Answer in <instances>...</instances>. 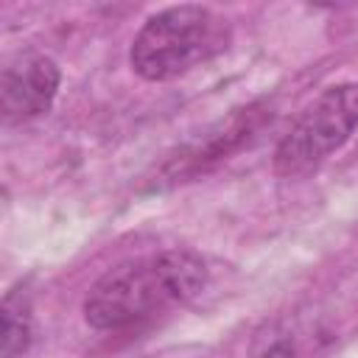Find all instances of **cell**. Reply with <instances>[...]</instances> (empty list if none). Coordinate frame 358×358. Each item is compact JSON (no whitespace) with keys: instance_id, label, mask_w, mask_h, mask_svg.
<instances>
[{"instance_id":"7","label":"cell","mask_w":358,"mask_h":358,"mask_svg":"<svg viewBox=\"0 0 358 358\" xmlns=\"http://www.w3.org/2000/svg\"><path fill=\"white\" fill-rule=\"evenodd\" d=\"M3 358H17L22 355L31 341H34V313H31V299L22 288H11L3 296Z\"/></svg>"},{"instance_id":"1","label":"cell","mask_w":358,"mask_h":358,"mask_svg":"<svg viewBox=\"0 0 358 358\" xmlns=\"http://www.w3.org/2000/svg\"><path fill=\"white\" fill-rule=\"evenodd\" d=\"M207 285V263L190 249H165L109 268L84 296V319L95 330L140 327L182 308Z\"/></svg>"},{"instance_id":"6","label":"cell","mask_w":358,"mask_h":358,"mask_svg":"<svg viewBox=\"0 0 358 358\" xmlns=\"http://www.w3.org/2000/svg\"><path fill=\"white\" fill-rule=\"evenodd\" d=\"M333 333L313 313H282L263 322L249 341V358H313Z\"/></svg>"},{"instance_id":"3","label":"cell","mask_w":358,"mask_h":358,"mask_svg":"<svg viewBox=\"0 0 358 358\" xmlns=\"http://www.w3.org/2000/svg\"><path fill=\"white\" fill-rule=\"evenodd\" d=\"M358 131V84L344 81L316 95L274 148L277 176H302L350 143Z\"/></svg>"},{"instance_id":"4","label":"cell","mask_w":358,"mask_h":358,"mask_svg":"<svg viewBox=\"0 0 358 358\" xmlns=\"http://www.w3.org/2000/svg\"><path fill=\"white\" fill-rule=\"evenodd\" d=\"M271 120V109L266 101L246 103L235 112H229L224 120H218L213 129H207L201 137L190 140L187 145L176 148L154 173L151 187H165L176 182H187L199 173H207L218 162L229 159L235 151L249 145L263 126Z\"/></svg>"},{"instance_id":"2","label":"cell","mask_w":358,"mask_h":358,"mask_svg":"<svg viewBox=\"0 0 358 358\" xmlns=\"http://www.w3.org/2000/svg\"><path fill=\"white\" fill-rule=\"evenodd\" d=\"M232 25L207 6H171L151 14L134 34L129 64L145 81H171L224 53Z\"/></svg>"},{"instance_id":"5","label":"cell","mask_w":358,"mask_h":358,"mask_svg":"<svg viewBox=\"0 0 358 358\" xmlns=\"http://www.w3.org/2000/svg\"><path fill=\"white\" fill-rule=\"evenodd\" d=\"M62 84L59 64L36 50L17 53L0 76V112L6 123H25L50 112Z\"/></svg>"}]
</instances>
